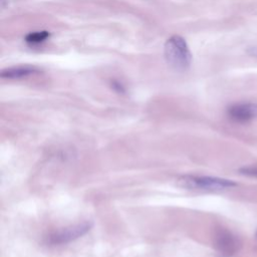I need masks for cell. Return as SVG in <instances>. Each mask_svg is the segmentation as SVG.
Wrapping results in <instances>:
<instances>
[{
    "label": "cell",
    "instance_id": "1",
    "mask_svg": "<svg viewBox=\"0 0 257 257\" xmlns=\"http://www.w3.org/2000/svg\"><path fill=\"white\" fill-rule=\"evenodd\" d=\"M164 51L167 63L174 69L183 71L190 66L192 54L183 37L179 35L170 37L165 43Z\"/></svg>",
    "mask_w": 257,
    "mask_h": 257
},
{
    "label": "cell",
    "instance_id": "2",
    "mask_svg": "<svg viewBox=\"0 0 257 257\" xmlns=\"http://www.w3.org/2000/svg\"><path fill=\"white\" fill-rule=\"evenodd\" d=\"M177 183L179 186L190 190H203V191H221L231 189L237 186V184L228 179L211 177V176H194L185 175L181 176Z\"/></svg>",
    "mask_w": 257,
    "mask_h": 257
},
{
    "label": "cell",
    "instance_id": "3",
    "mask_svg": "<svg viewBox=\"0 0 257 257\" xmlns=\"http://www.w3.org/2000/svg\"><path fill=\"white\" fill-rule=\"evenodd\" d=\"M91 221H83L81 223L70 225L51 234L48 238V242L52 245H62L69 243L85 235L91 229Z\"/></svg>",
    "mask_w": 257,
    "mask_h": 257
},
{
    "label": "cell",
    "instance_id": "4",
    "mask_svg": "<svg viewBox=\"0 0 257 257\" xmlns=\"http://www.w3.org/2000/svg\"><path fill=\"white\" fill-rule=\"evenodd\" d=\"M215 247L222 256L230 257L238 251L239 242L230 231L221 229L215 236Z\"/></svg>",
    "mask_w": 257,
    "mask_h": 257
},
{
    "label": "cell",
    "instance_id": "5",
    "mask_svg": "<svg viewBox=\"0 0 257 257\" xmlns=\"http://www.w3.org/2000/svg\"><path fill=\"white\" fill-rule=\"evenodd\" d=\"M228 116L236 122H248L257 117V103L240 102L232 104L227 110Z\"/></svg>",
    "mask_w": 257,
    "mask_h": 257
},
{
    "label": "cell",
    "instance_id": "6",
    "mask_svg": "<svg viewBox=\"0 0 257 257\" xmlns=\"http://www.w3.org/2000/svg\"><path fill=\"white\" fill-rule=\"evenodd\" d=\"M38 72V69L35 66L31 65H20V66H13L1 71V77L9 78V79H19L26 77L28 75L34 74Z\"/></svg>",
    "mask_w": 257,
    "mask_h": 257
},
{
    "label": "cell",
    "instance_id": "7",
    "mask_svg": "<svg viewBox=\"0 0 257 257\" xmlns=\"http://www.w3.org/2000/svg\"><path fill=\"white\" fill-rule=\"evenodd\" d=\"M49 32L47 31H37V32H31L26 35L25 40L29 43H39L44 41L49 37Z\"/></svg>",
    "mask_w": 257,
    "mask_h": 257
},
{
    "label": "cell",
    "instance_id": "8",
    "mask_svg": "<svg viewBox=\"0 0 257 257\" xmlns=\"http://www.w3.org/2000/svg\"><path fill=\"white\" fill-rule=\"evenodd\" d=\"M239 172H240L241 174H243V175L251 176V177H256V178H257V166L242 168V169L239 170Z\"/></svg>",
    "mask_w": 257,
    "mask_h": 257
},
{
    "label": "cell",
    "instance_id": "9",
    "mask_svg": "<svg viewBox=\"0 0 257 257\" xmlns=\"http://www.w3.org/2000/svg\"><path fill=\"white\" fill-rule=\"evenodd\" d=\"M255 54H257V51H256V52H255Z\"/></svg>",
    "mask_w": 257,
    "mask_h": 257
}]
</instances>
